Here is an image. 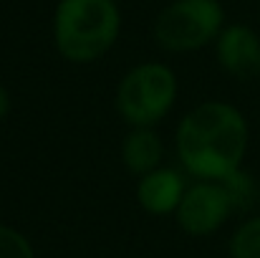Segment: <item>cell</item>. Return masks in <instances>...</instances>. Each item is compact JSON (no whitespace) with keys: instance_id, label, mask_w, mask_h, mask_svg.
I'll use <instances>...</instances> for the list:
<instances>
[{"instance_id":"obj_1","label":"cell","mask_w":260,"mask_h":258,"mask_svg":"<svg viewBox=\"0 0 260 258\" xmlns=\"http://www.w3.org/2000/svg\"><path fill=\"white\" fill-rule=\"evenodd\" d=\"M250 142L245 114L228 101H202L177 124V157L197 180H222L240 170Z\"/></svg>"},{"instance_id":"obj_2","label":"cell","mask_w":260,"mask_h":258,"mask_svg":"<svg viewBox=\"0 0 260 258\" xmlns=\"http://www.w3.org/2000/svg\"><path fill=\"white\" fill-rule=\"evenodd\" d=\"M121 33L116 0H58L53 10L56 51L71 64H93L106 56Z\"/></svg>"},{"instance_id":"obj_3","label":"cell","mask_w":260,"mask_h":258,"mask_svg":"<svg viewBox=\"0 0 260 258\" xmlns=\"http://www.w3.org/2000/svg\"><path fill=\"white\" fill-rule=\"evenodd\" d=\"M177 99V76L162 61L137 64L116 86V111L132 127H154Z\"/></svg>"},{"instance_id":"obj_4","label":"cell","mask_w":260,"mask_h":258,"mask_svg":"<svg viewBox=\"0 0 260 258\" xmlns=\"http://www.w3.org/2000/svg\"><path fill=\"white\" fill-rule=\"evenodd\" d=\"M225 25L220 0H172L154 18L152 33L162 51L189 53L215 43Z\"/></svg>"},{"instance_id":"obj_5","label":"cell","mask_w":260,"mask_h":258,"mask_svg":"<svg viewBox=\"0 0 260 258\" xmlns=\"http://www.w3.org/2000/svg\"><path fill=\"white\" fill-rule=\"evenodd\" d=\"M233 213L235 210L220 180H197L184 190L179 208L174 210V220L184 233L202 238L220 231Z\"/></svg>"},{"instance_id":"obj_6","label":"cell","mask_w":260,"mask_h":258,"mask_svg":"<svg viewBox=\"0 0 260 258\" xmlns=\"http://www.w3.org/2000/svg\"><path fill=\"white\" fill-rule=\"evenodd\" d=\"M217 64L238 81H253L260 76V36L245 23H230L215 41Z\"/></svg>"},{"instance_id":"obj_7","label":"cell","mask_w":260,"mask_h":258,"mask_svg":"<svg viewBox=\"0 0 260 258\" xmlns=\"http://www.w3.org/2000/svg\"><path fill=\"white\" fill-rule=\"evenodd\" d=\"M184 175L172 167H157L139 177L137 203L152 215H174L184 195Z\"/></svg>"},{"instance_id":"obj_8","label":"cell","mask_w":260,"mask_h":258,"mask_svg":"<svg viewBox=\"0 0 260 258\" xmlns=\"http://www.w3.org/2000/svg\"><path fill=\"white\" fill-rule=\"evenodd\" d=\"M162 157H165V145L154 132V127H132V132L124 137L121 162L132 175L142 177L162 167Z\"/></svg>"},{"instance_id":"obj_9","label":"cell","mask_w":260,"mask_h":258,"mask_svg":"<svg viewBox=\"0 0 260 258\" xmlns=\"http://www.w3.org/2000/svg\"><path fill=\"white\" fill-rule=\"evenodd\" d=\"M220 182H222V187H225V192H228L230 205H233L235 213H248V210H253L258 205L260 185L248 170L240 167V170L230 172L228 177H222Z\"/></svg>"},{"instance_id":"obj_10","label":"cell","mask_w":260,"mask_h":258,"mask_svg":"<svg viewBox=\"0 0 260 258\" xmlns=\"http://www.w3.org/2000/svg\"><path fill=\"white\" fill-rule=\"evenodd\" d=\"M230 258H260V215L243 220L228 243Z\"/></svg>"},{"instance_id":"obj_11","label":"cell","mask_w":260,"mask_h":258,"mask_svg":"<svg viewBox=\"0 0 260 258\" xmlns=\"http://www.w3.org/2000/svg\"><path fill=\"white\" fill-rule=\"evenodd\" d=\"M0 258H36V251L18 228L0 223Z\"/></svg>"},{"instance_id":"obj_12","label":"cell","mask_w":260,"mask_h":258,"mask_svg":"<svg viewBox=\"0 0 260 258\" xmlns=\"http://www.w3.org/2000/svg\"><path fill=\"white\" fill-rule=\"evenodd\" d=\"M8 111H10V94H8V89L0 84V122L8 117Z\"/></svg>"}]
</instances>
